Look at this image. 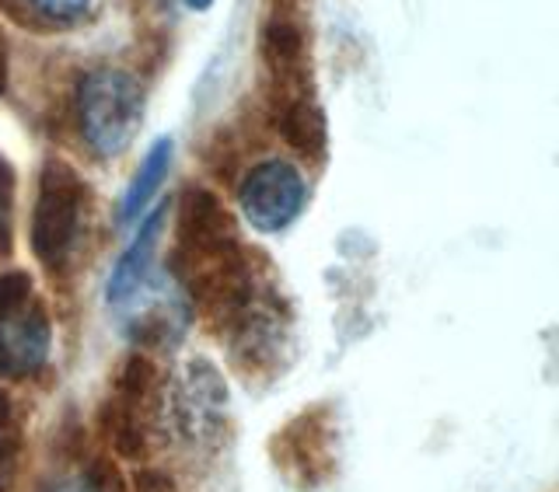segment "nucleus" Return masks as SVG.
Instances as JSON below:
<instances>
[{
    "mask_svg": "<svg viewBox=\"0 0 559 492\" xmlns=\"http://www.w3.org/2000/svg\"><path fill=\"white\" fill-rule=\"evenodd\" d=\"M25 4L49 17V22H78L92 0H25Z\"/></svg>",
    "mask_w": 559,
    "mask_h": 492,
    "instance_id": "9b49d317",
    "label": "nucleus"
},
{
    "mask_svg": "<svg viewBox=\"0 0 559 492\" xmlns=\"http://www.w3.org/2000/svg\"><path fill=\"white\" fill-rule=\"evenodd\" d=\"M14 441V416H11V401L0 395V458L11 451Z\"/></svg>",
    "mask_w": 559,
    "mask_h": 492,
    "instance_id": "4468645a",
    "label": "nucleus"
},
{
    "mask_svg": "<svg viewBox=\"0 0 559 492\" xmlns=\"http://www.w3.org/2000/svg\"><path fill=\"white\" fill-rule=\"evenodd\" d=\"M171 269L189 301L235 349L262 346L276 332V301L262 287L255 259L238 238L235 217L206 189H189L179 206Z\"/></svg>",
    "mask_w": 559,
    "mask_h": 492,
    "instance_id": "f257e3e1",
    "label": "nucleus"
},
{
    "mask_svg": "<svg viewBox=\"0 0 559 492\" xmlns=\"http://www.w3.org/2000/svg\"><path fill=\"white\" fill-rule=\"evenodd\" d=\"M305 200H308V189H305L301 171L290 161H280V157L255 165L245 175V182L238 189L245 220L262 235H276V231H284V227H290L301 217Z\"/></svg>",
    "mask_w": 559,
    "mask_h": 492,
    "instance_id": "0eeeda50",
    "label": "nucleus"
},
{
    "mask_svg": "<svg viewBox=\"0 0 559 492\" xmlns=\"http://www.w3.org/2000/svg\"><path fill=\"white\" fill-rule=\"evenodd\" d=\"M168 165H171V140H157V144L147 151L140 171L133 175L127 196H122V206H119V220L122 224H136L140 220V214H144V209L151 206V200L157 196V189H162Z\"/></svg>",
    "mask_w": 559,
    "mask_h": 492,
    "instance_id": "9d476101",
    "label": "nucleus"
},
{
    "mask_svg": "<svg viewBox=\"0 0 559 492\" xmlns=\"http://www.w3.org/2000/svg\"><path fill=\"white\" fill-rule=\"evenodd\" d=\"M262 70H266V109L276 133L305 157L325 154V112L314 92L308 32L287 11H273L262 28Z\"/></svg>",
    "mask_w": 559,
    "mask_h": 492,
    "instance_id": "f03ea898",
    "label": "nucleus"
},
{
    "mask_svg": "<svg viewBox=\"0 0 559 492\" xmlns=\"http://www.w3.org/2000/svg\"><path fill=\"white\" fill-rule=\"evenodd\" d=\"M4 84H8V43L0 35V95H4Z\"/></svg>",
    "mask_w": 559,
    "mask_h": 492,
    "instance_id": "2eb2a0df",
    "label": "nucleus"
},
{
    "mask_svg": "<svg viewBox=\"0 0 559 492\" xmlns=\"http://www.w3.org/2000/svg\"><path fill=\"white\" fill-rule=\"evenodd\" d=\"M186 4H189L192 11H206L210 4H214V0H186Z\"/></svg>",
    "mask_w": 559,
    "mask_h": 492,
    "instance_id": "f3484780",
    "label": "nucleus"
},
{
    "mask_svg": "<svg viewBox=\"0 0 559 492\" xmlns=\"http://www.w3.org/2000/svg\"><path fill=\"white\" fill-rule=\"evenodd\" d=\"M140 87L130 74L112 67L92 70L78 87V122L87 147L102 157L122 154L140 130Z\"/></svg>",
    "mask_w": 559,
    "mask_h": 492,
    "instance_id": "39448f33",
    "label": "nucleus"
},
{
    "mask_svg": "<svg viewBox=\"0 0 559 492\" xmlns=\"http://www.w3.org/2000/svg\"><path fill=\"white\" fill-rule=\"evenodd\" d=\"M52 325L25 273L0 276V377H28L49 360Z\"/></svg>",
    "mask_w": 559,
    "mask_h": 492,
    "instance_id": "423d86ee",
    "label": "nucleus"
},
{
    "mask_svg": "<svg viewBox=\"0 0 559 492\" xmlns=\"http://www.w3.org/2000/svg\"><path fill=\"white\" fill-rule=\"evenodd\" d=\"M227 406L221 377L210 371V363H189L186 384L175 395V423H179L192 441H203L221 427V412Z\"/></svg>",
    "mask_w": 559,
    "mask_h": 492,
    "instance_id": "6e6552de",
    "label": "nucleus"
},
{
    "mask_svg": "<svg viewBox=\"0 0 559 492\" xmlns=\"http://www.w3.org/2000/svg\"><path fill=\"white\" fill-rule=\"evenodd\" d=\"M162 224L165 214H151L147 220H140V231L130 241V249L122 252V259L116 262V269L109 276V297L112 308H127L136 293H144L151 287V269H154V252L157 241H162Z\"/></svg>",
    "mask_w": 559,
    "mask_h": 492,
    "instance_id": "1a4fd4ad",
    "label": "nucleus"
},
{
    "mask_svg": "<svg viewBox=\"0 0 559 492\" xmlns=\"http://www.w3.org/2000/svg\"><path fill=\"white\" fill-rule=\"evenodd\" d=\"M11 200H14V179L8 161L0 157V255L11 249Z\"/></svg>",
    "mask_w": 559,
    "mask_h": 492,
    "instance_id": "f8f14e48",
    "label": "nucleus"
},
{
    "mask_svg": "<svg viewBox=\"0 0 559 492\" xmlns=\"http://www.w3.org/2000/svg\"><path fill=\"white\" fill-rule=\"evenodd\" d=\"M165 401H168V388L147 357L122 360L98 412V423L109 447L133 461L147 458L154 451L157 430H162Z\"/></svg>",
    "mask_w": 559,
    "mask_h": 492,
    "instance_id": "20e7f679",
    "label": "nucleus"
},
{
    "mask_svg": "<svg viewBox=\"0 0 559 492\" xmlns=\"http://www.w3.org/2000/svg\"><path fill=\"white\" fill-rule=\"evenodd\" d=\"M87 214H92L87 182L70 165L49 161L32 206V252L49 276H63L74 266L87 231Z\"/></svg>",
    "mask_w": 559,
    "mask_h": 492,
    "instance_id": "7ed1b4c3",
    "label": "nucleus"
},
{
    "mask_svg": "<svg viewBox=\"0 0 559 492\" xmlns=\"http://www.w3.org/2000/svg\"><path fill=\"white\" fill-rule=\"evenodd\" d=\"M43 492H102V485L92 476H60V479H52Z\"/></svg>",
    "mask_w": 559,
    "mask_h": 492,
    "instance_id": "ddd939ff",
    "label": "nucleus"
},
{
    "mask_svg": "<svg viewBox=\"0 0 559 492\" xmlns=\"http://www.w3.org/2000/svg\"><path fill=\"white\" fill-rule=\"evenodd\" d=\"M297 4H305V0H273V11H287V14H294Z\"/></svg>",
    "mask_w": 559,
    "mask_h": 492,
    "instance_id": "dca6fc26",
    "label": "nucleus"
}]
</instances>
